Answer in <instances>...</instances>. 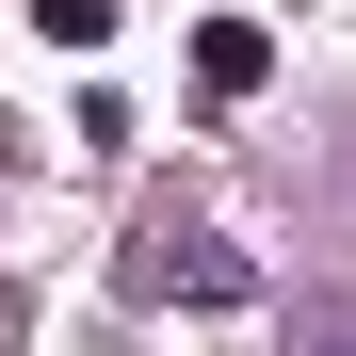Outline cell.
Here are the masks:
<instances>
[{
  "label": "cell",
  "mask_w": 356,
  "mask_h": 356,
  "mask_svg": "<svg viewBox=\"0 0 356 356\" xmlns=\"http://www.w3.org/2000/svg\"><path fill=\"white\" fill-rule=\"evenodd\" d=\"M308 356H356V340H308Z\"/></svg>",
  "instance_id": "3957f363"
},
{
  "label": "cell",
  "mask_w": 356,
  "mask_h": 356,
  "mask_svg": "<svg viewBox=\"0 0 356 356\" xmlns=\"http://www.w3.org/2000/svg\"><path fill=\"white\" fill-rule=\"evenodd\" d=\"M259 65H275V33H243V17L195 33V81H211V97H259Z\"/></svg>",
  "instance_id": "6da1fadb"
},
{
  "label": "cell",
  "mask_w": 356,
  "mask_h": 356,
  "mask_svg": "<svg viewBox=\"0 0 356 356\" xmlns=\"http://www.w3.org/2000/svg\"><path fill=\"white\" fill-rule=\"evenodd\" d=\"M33 33H65V49H97V33H113V0H33Z\"/></svg>",
  "instance_id": "7a4b0ae2"
}]
</instances>
